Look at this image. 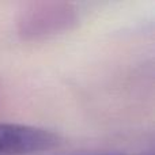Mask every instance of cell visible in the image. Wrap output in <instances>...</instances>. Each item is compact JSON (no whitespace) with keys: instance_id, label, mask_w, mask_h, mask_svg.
<instances>
[{"instance_id":"obj_1","label":"cell","mask_w":155,"mask_h":155,"mask_svg":"<svg viewBox=\"0 0 155 155\" xmlns=\"http://www.w3.org/2000/svg\"><path fill=\"white\" fill-rule=\"evenodd\" d=\"M59 144V135L48 129L0 123V155L42 154L54 150Z\"/></svg>"},{"instance_id":"obj_2","label":"cell","mask_w":155,"mask_h":155,"mask_svg":"<svg viewBox=\"0 0 155 155\" xmlns=\"http://www.w3.org/2000/svg\"><path fill=\"white\" fill-rule=\"evenodd\" d=\"M98 155H132V154H98ZM139 155H153V154H139Z\"/></svg>"}]
</instances>
